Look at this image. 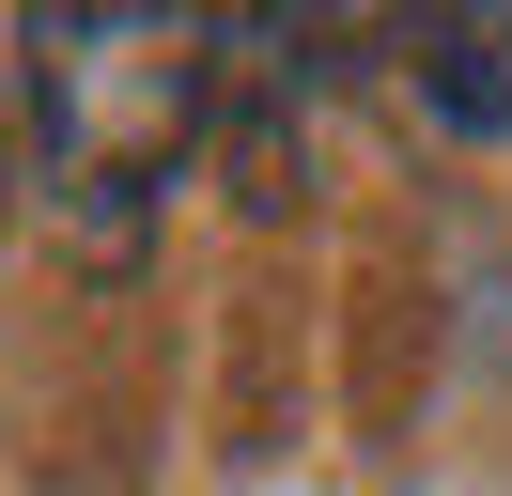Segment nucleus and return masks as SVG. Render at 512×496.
Instances as JSON below:
<instances>
[{
	"instance_id": "nucleus-1",
	"label": "nucleus",
	"mask_w": 512,
	"mask_h": 496,
	"mask_svg": "<svg viewBox=\"0 0 512 496\" xmlns=\"http://www.w3.org/2000/svg\"><path fill=\"white\" fill-rule=\"evenodd\" d=\"M218 16L171 0H47L16 16V109H32V171L78 233H140L156 186L187 171L202 109H218Z\"/></svg>"
},
{
	"instance_id": "nucleus-2",
	"label": "nucleus",
	"mask_w": 512,
	"mask_h": 496,
	"mask_svg": "<svg viewBox=\"0 0 512 496\" xmlns=\"http://www.w3.org/2000/svg\"><path fill=\"white\" fill-rule=\"evenodd\" d=\"M419 93L466 124H512V16H435L419 31Z\"/></svg>"
},
{
	"instance_id": "nucleus-3",
	"label": "nucleus",
	"mask_w": 512,
	"mask_h": 496,
	"mask_svg": "<svg viewBox=\"0 0 512 496\" xmlns=\"http://www.w3.org/2000/svg\"><path fill=\"white\" fill-rule=\"evenodd\" d=\"M0 202H16V140H0Z\"/></svg>"
}]
</instances>
